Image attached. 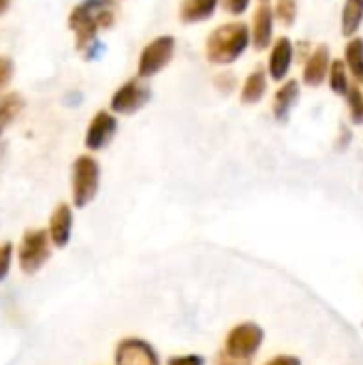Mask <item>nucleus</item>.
Returning a JSON list of instances; mask_svg holds the SVG:
<instances>
[{
  "label": "nucleus",
  "instance_id": "19",
  "mask_svg": "<svg viewBox=\"0 0 363 365\" xmlns=\"http://www.w3.org/2000/svg\"><path fill=\"white\" fill-rule=\"evenodd\" d=\"M24 107V98L17 92H9L0 98V128L11 124Z\"/></svg>",
  "mask_w": 363,
  "mask_h": 365
},
{
  "label": "nucleus",
  "instance_id": "33",
  "mask_svg": "<svg viewBox=\"0 0 363 365\" xmlns=\"http://www.w3.org/2000/svg\"><path fill=\"white\" fill-rule=\"evenodd\" d=\"M0 133H2V128H0Z\"/></svg>",
  "mask_w": 363,
  "mask_h": 365
},
{
  "label": "nucleus",
  "instance_id": "2",
  "mask_svg": "<svg viewBox=\"0 0 363 365\" xmlns=\"http://www.w3.org/2000/svg\"><path fill=\"white\" fill-rule=\"evenodd\" d=\"M252 34L244 21H229L212 30L205 41V58L212 64L235 62L250 45Z\"/></svg>",
  "mask_w": 363,
  "mask_h": 365
},
{
  "label": "nucleus",
  "instance_id": "14",
  "mask_svg": "<svg viewBox=\"0 0 363 365\" xmlns=\"http://www.w3.org/2000/svg\"><path fill=\"white\" fill-rule=\"evenodd\" d=\"M297 98H300V83H297L295 79L282 83V86L278 88L276 96H274V107H272L274 118H276L278 122H287L291 109H293L295 103H297Z\"/></svg>",
  "mask_w": 363,
  "mask_h": 365
},
{
  "label": "nucleus",
  "instance_id": "18",
  "mask_svg": "<svg viewBox=\"0 0 363 365\" xmlns=\"http://www.w3.org/2000/svg\"><path fill=\"white\" fill-rule=\"evenodd\" d=\"M344 62L357 83H363V38L353 36L344 49Z\"/></svg>",
  "mask_w": 363,
  "mask_h": 365
},
{
  "label": "nucleus",
  "instance_id": "9",
  "mask_svg": "<svg viewBox=\"0 0 363 365\" xmlns=\"http://www.w3.org/2000/svg\"><path fill=\"white\" fill-rule=\"evenodd\" d=\"M116 365H160L152 344L139 338H126L116 349Z\"/></svg>",
  "mask_w": 363,
  "mask_h": 365
},
{
  "label": "nucleus",
  "instance_id": "25",
  "mask_svg": "<svg viewBox=\"0 0 363 365\" xmlns=\"http://www.w3.org/2000/svg\"><path fill=\"white\" fill-rule=\"evenodd\" d=\"M13 77V62L4 56H0V90L11 81Z\"/></svg>",
  "mask_w": 363,
  "mask_h": 365
},
{
  "label": "nucleus",
  "instance_id": "31",
  "mask_svg": "<svg viewBox=\"0 0 363 365\" xmlns=\"http://www.w3.org/2000/svg\"><path fill=\"white\" fill-rule=\"evenodd\" d=\"M11 6V0H0V15L6 13V9Z\"/></svg>",
  "mask_w": 363,
  "mask_h": 365
},
{
  "label": "nucleus",
  "instance_id": "13",
  "mask_svg": "<svg viewBox=\"0 0 363 365\" xmlns=\"http://www.w3.org/2000/svg\"><path fill=\"white\" fill-rule=\"evenodd\" d=\"M291 62H293V43L287 36L276 38L270 53V77L274 81H282L289 75Z\"/></svg>",
  "mask_w": 363,
  "mask_h": 365
},
{
  "label": "nucleus",
  "instance_id": "5",
  "mask_svg": "<svg viewBox=\"0 0 363 365\" xmlns=\"http://www.w3.org/2000/svg\"><path fill=\"white\" fill-rule=\"evenodd\" d=\"M150 98H152V88L143 81V77L128 79L113 92L109 109L120 115H131L143 109L150 103Z\"/></svg>",
  "mask_w": 363,
  "mask_h": 365
},
{
  "label": "nucleus",
  "instance_id": "11",
  "mask_svg": "<svg viewBox=\"0 0 363 365\" xmlns=\"http://www.w3.org/2000/svg\"><path fill=\"white\" fill-rule=\"evenodd\" d=\"M272 30H274V11L270 2H261L255 11L252 32H250L255 49H267L272 45Z\"/></svg>",
  "mask_w": 363,
  "mask_h": 365
},
{
  "label": "nucleus",
  "instance_id": "23",
  "mask_svg": "<svg viewBox=\"0 0 363 365\" xmlns=\"http://www.w3.org/2000/svg\"><path fill=\"white\" fill-rule=\"evenodd\" d=\"M214 86H216V90L220 92V94H231L233 92V88L237 86L235 83V75L231 73V71H223V73H218L216 77H214Z\"/></svg>",
  "mask_w": 363,
  "mask_h": 365
},
{
  "label": "nucleus",
  "instance_id": "30",
  "mask_svg": "<svg viewBox=\"0 0 363 365\" xmlns=\"http://www.w3.org/2000/svg\"><path fill=\"white\" fill-rule=\"evenodd\" d=\"M265 365H302V361L293 355H278V357L270 359Z\"/></svg>",
  "mask_w": 363,
  "mask_h": 365
},
{
  "label": "nucleus",
  "instance_id": "10",
  "mask_svg": "<svg viewBox=\"0 0 363 365\" xmlns=\"http://www.w3.org/2000/svg\"><path fill=\"white\" fill-rule=\"evenodd\" d=\"M329 68H332V53H329V47H327V45H319V47L310 53V58L306 60V64H304V75H302V77H304V83L310 86V88H319V86L325 81Z\"/></svg>",
  "mask_w": 363,
  "mask_h": 365
},
{
  "label": "nucleus",
  "instance_id": "1",
  "mask_svg": "<svg viewBox=\"0 0 363 365\" xmlns=\"http://www.w3.org/2000/svg\"><path fill=\"white\" fill-rule=\"evenodd\" d=\"M113 24V0H81L68 15V28L73 30L75 45L83 56L98 43V32L111 28Z\"/></svg>",
  "mask_w": 363,
  "mask_h": 365
},
{
  "label": "nucleus",
  "instance_id": "22",
  "mask_svg": "<svg viewBox=\"0 0 363 365\" xmlns=\"http://www.w3.org/2000/svg\"><path fill=\"white\" fill-rule=\"evenodd\" d=\"M347 101H349V113L353 124H363V92L357 86H351L347 92Z\"/></svg>",
  "mask_w": 363,
  "mask_h": 365
},
{
  "label": "nucleus",
  "instance_id": "24",
  "mask_svg": "<svg viewBox=\"0 0 363 365\" xmlns=\"http://www.w3.org/2000/svg\"><path fill=\"white\" fill-rule=\"evenodd\" d=\"M11 259H13V244L2 242L0 244V282L6 278V274L11 269Z\"/></svg>",
  "mask_w": 363,
  "mask_h": 365
},
{
  "label": "nucleus",
  "instance_id": "6",
  "mask_svg": "<svg viewBox=\"0 0 363 365\" xmlns=\"http://www.w3.org/2000/svg\"><path fill=\"white\" fill-rule=\"evenodd\" d=\"M263 344V329L255 323H242L233 327L225 342V353L237 359L250 361Z\"/></svg>",
  "mask_w": 363,
  "mask_h": 365
},
{
  "label": "nucleus",
  "instance_id": "3",
  "mask_svg": "<svg viewBox=\"0 0 363 365\" xmlns=\"http://www.w3.org/2000/svg\"><path fill=\"white\" fill-rule=\"evenodd\" d=\"M98 182H101L98 163L88 154L77 156L73 163V173H71V188H73L75 207H86L94 201V197L98 192Z\"/></svg>",
  "mask_w": 363,
  "mask_h": 365
},
{
  "label": "nucleus",
  "instance_id": "15",
  "mask_svg": "<svg viewBox=\"0 0 363 365\" xmlns=\"http://www.w3.org/2000/svg\"><path fill=\"white\" fill-rule=\"evenodd\" d=\"M218 0H182L180 4V21L182 24H197L214 15Z\"/></svg>",
  "mask_w": 363,
  "mask_h": 365
},
{
  "label": "nucleus",
  "instance_id": "21",
  "mask_svg": "<svg viewBox=\"0 0 363 365\" xmlns=\"http://www.w3.org/2000/svg\"><path fill=\"white\" fill-rule=\"evenodd\" d=\"M274 15L282 26H293L297 17V0H276Z\"/></svg>",
  "mask_w": 363,
  "mask_h": 365
},
{
  "label": "nucleus",
  "instance_id": "27",
  "mask_svg": "<svg viewBox=\"0 0 363 365\" xmlns=\"http://www.w3.org/2000/svg\"><path fill=\"white\" fill-rule=\"evenodd\" d=\"M223 4L231 15H242L248 9L250 0H223Z\"/></svg>",
  "mask_w": 363,
  "mask_h": 365
},
{
  "label": "nucleus",
  "instance_id": "7",
  "mask_svg": "<svg viewBox=\"0 0 363 365\" xmlns=\"http://www.w3.org/2000/svg\"><path fill=\"white\" fill-rule=\"evenodd\" d=\"M173 51H175V38L169 34L158 36L152 43H148L139 56V66H137L139 77L148 79V77H154L156 73H160L171 62Z\"/></svg>",
  "mask_w": 363,
  "mask_h": 365
},
{
  "label": "nucleus",
  "instance_id": "20",
  "mask_svg": "<svg viewBox=\"0 0 363 365\" xmlns=\"http://www.w3.org/2000/svg\"><path fill=\"white\" fill-rule=\"evenodd\" d=\"M329 86L336 94L340 96H347L349 92V68H347V62L344 60H334L332 62V68H329Z\"/></svg>",
  "mask_w": 363,
  "mask_h": 365
},
{
  "label": "nucleus",
  "instance_id": "26",
  "mask_svg": "<svg viewBox=\"0 0 363 365\" xmlns=\"http://www.w3.org/2000/svg\"><path fill=\"white\" fill-rule=\"evenodd\" d=\"M167 365H205L201 355H178V357H171Z\"/></svg>",
  "mask_w": 363,
  "mask_h": 365
},
{
  "label": "nucleus",
  "instance_id": "4",
  "mask_svg": "<svg viewBox=\"0 0 363 365\" xmlns=\"http://www.w3.org/2000/svg\"><path fill=\"white\" fill-rule=\"evenodd\" d=\"M51 255V237L45 229H30L24 233L17 257H19V269L28 276L36 274Z\"/></svg>",
  "mask_w": 363,
  "mask_h": 365
},
{
  "label": "nucleus",
  "instance_id": "28",
  "mask_svg": "<svg viewBox=\"0 0 363 365\" xmlns=\"http://www.w3.org/2000/svg\"><path fill=\"white\" fill-rule=\"evenodd\" d=\"M351 130H349V126H340V135H338V143H336V150L338 152H342V150H347L349 148V143H351Z\"/></svg>",
  "mask_w": 363,
  "mask_h": 365
},
{
  "label": "nucleus",
  "instance_id": "8",
  "mask_svg": "<svg viewBox=\"0 0 363 365\" xmlns=\"http://www.w3.org/2000/svg\"><path fill=\"white\" fill-rule=\"evenodd\" d=\"M116 130H118L116 115L109 113V111H96L92 122H90V126H88V130H86L83 143H86L88 150L98 152V150H103V148H107L111 143Z\"/></svg>",
  "mask_w": 363,
  "mask_h": 365
},
{
  "label": "nucleus",
  "instance_id": "12",
  "mask_svg": "<svg viewBox=\"0 0 363 365\" xmlns=\"http://www.w3.org/2000/svg\"><path fill=\"white\" fill-rule=\"evenodd\" d=\"M49 237H51V244L56 248H64L71 240V231H73V212L66 203H60L56 205V210L51 212V218H49Z\"/></svg>",
  "mask_w": 363,
  "mask_h": 365
},
{
  "label": "nucleus",
  "instance_id": "32",
  "mask_svg": "<svg viewBox=\"0 0 363 365\" xmlns=\"http://www.w3.org/2000/svg\"><path fill=\"white\" fill-rule=\"evenodd\" d=\"M261 2H270V0H261Z\"/></svg>",
  "mask_w": 363,
  "mask_h": 365
},
{
  "label": "nucleus",
  "instance_id": "17",
  "mask_svg": "<svg viewBox=\"0 0 363 365\" xmlns=\"http://www.w3.org/2000/svg\"><path fill=\"white\" fill-rule=\"evenodd\" d=\"M363 24V0H344L342 6V34L355 36Z\"/></svg>",
  "mask_w": 363,
  "mask_h": 365
},
{
  "label": "nucleus",
  "instance_id": "16",
  "mask_svg": "<svg viewBox=\"0 0 363 365\" xmlns=\"http://www.w3.org/2000/svg\"><path fill=\"white\" fill-rule=\"evenodd\" d=\"M265 90H267V75L263 68H255L242 86V103L246 105L259 103L265 96Z\"/></svg>",
  "mask_w": 363,
  "mask_h": 365
},
{
  "label": "nucleus",
  "instance_id": "29",
  "mask_svg": "<svg viewBox=\"0 0 363 365\" xmlns=\"http://www.w3.org/2000/svg\"><path fill=\"white\" fill-rule=\"evenodd\" d=\"M216 365H250V361H246V359H237V357H231V355H227L225 351L218 355V359H216Z\"/></svg>",
  "mask_w": 363,
  "mask_h": 365
}]
</instances>
